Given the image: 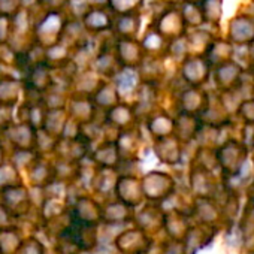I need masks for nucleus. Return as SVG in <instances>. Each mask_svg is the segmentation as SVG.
Here are the masks:
<instances>
[{"label":"nucleus","mask_w":254,"mask_h":254,"mask_svg":"<svg viewBox=\"0 0 254 254\" xmlns=\"http://www.w3.org/2000/svg\"><path fill=\"white\" fill-rule=\"evenodd\" d=\"M203 56L209 62V64L214 67L221 63H226L232 60V56H233L232 42L229 39H214Z\"/></svg>","instance_id":"6"},{"label":"nucleus","mask_w":254,"mask_h":254,"mask_svg":"<svg viewBox=\"0 0 254 254\" xmlns=\"http://www.w3.org/2000/svg\"><path fill=\"white\" fill-rule=\"evenodd\" d=\"M238 114L239 117H242L244 123L254 124V97L242 100L238 108Z\"/></svg>","instance_id":"10"},{"label":"nucleus","mask_w":254,"mask_h":254,"mask_svg":"<svg viewBox=\"0 0 254 254\" xmlns=\"http://www.w3.org/2000/svg\"><path fill=\"white\" fill-rule=\"evenodd\" d=\"M202 11L206 23L217 24L221 17V0H203Z\"/></svg>","instance_id":"8"},{"label":"nucleus","mask_w":254,"mask_h":254,"mask_svg":"<svg viewBox=\"0 0 254 254\" xmlns=\"http://www.w3.org/2000/svg\"><path fill=\"white\" fill-rule=\"evenodd\" d=\"M145 0H109V3L115 9L117 14H127L135 12L136 8H139Z\"/></svg>","instance_id":"9"},{"label":"nucleus","mask_w":254,"mask_h":254,"mask_svg":"<svg viewBox=\"0 0 254 254\" xmlns=\"http://www.w3.org/2000/svg\"><path fill=\"white\" fill-rule=\"evenodd\" d=\"M141 26V18L138 12H127V14H118V18L115 21V36L117 39H133L136 38V33Z\"/></svg>","instance_id":"5"},{"label":"nucleus","mask_w":254,"mask_h":254,"mask_svg":"<svg viewBox=\"0 0 254 254\" xmlns=\"http://www.w3.org/2000/svg\"><path fill=\"white\" fill-rule=\"evenodd\" d=\"M211 72V64L202 54H189L181 62V76L191 87H202Z\"/></svg>","instance_id":"1"},{"label":"nucleus","mask_w":254,"mask_h":254,"mask_svg":"<svg viewBox=\"0 0 254 254\" xmlns=\"http://www.w3.org/2000/svg\"><path fill=\"white\" fill-rule=\"evenodd\" d=\"M174 129H175V120H172L165 112H156L148 120V130L151 132V135L156 136V139L172 135Z\"/></svg>","instance_id":"7"},{"label":"nucleus","mask_w":254,"mask_h":254,"mask_svg":"<svg viewBox=\"0 0 254 254\" xmlns=\"http://www.w3.org/2000/svg\"><path fill=\"white\" fill-rule=\"evenodd\" d=\"M227 39L236 44H250L254 41V18L250 14H241L230 21Z\"/></svg>","instance_id":"3"},{"label":"nucleus","mask_w":254,"mask_h":254,"mask_svg":"<svg viewBox=\"0 0 254 254\" xmlns=\"http://www.w3.org/2000/svg\"><path fill=\"white\" fill-rule=\"evenodd\" d=\"M115 54L121 67L138 69L147 57V51L142 42L133 39H118L115 45Z\"/></svg>","instance_id":"2"},{"label":"nucleus","mask_w":254,"mask_h":254,"mask_svg":"<svg viewBox=\"0 0 254 254\" xmlns=\"http://www.w3.org/2000/svg\"><path fill=\"white\" fill-rule=\"evenodd\" d=\"M248 59H250V63L253 66L254 64V41H251L248 44Z\"/></svg>","instance_id":"11"},{"label":"nucleus","mask_w":254,"mask_h":254,"mask_svg":"<svg viewBox=\"0 0 254 254\" xmlns=\"http://www.w3.org/2000/svg\"><path fill=\"white\" fill-rule=\"evenodd\" d=\"M202 124L203 123L197 115L180 112L178 118H175L174 133L177 135V138L181 142H190L191 139H194L199 135Z\"/></svg>","instance_id":"4"}]
</instances>
